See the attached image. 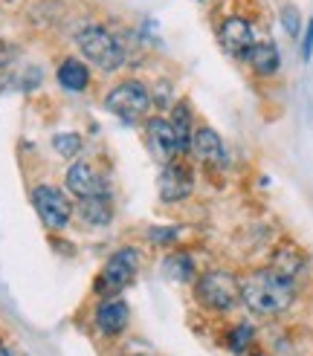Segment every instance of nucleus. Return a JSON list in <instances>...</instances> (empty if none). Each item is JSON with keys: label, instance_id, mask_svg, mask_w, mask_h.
<instances>
[{"label": "nucleus", "instance_id": "f8f14e48", "mask_svg": "<svg viewBox=\"0 0 313 356\" xmlns=\"http://www.w3.org/2000/svg\"><path fill=\"white\" fill-rule=\"evenodd\" d=\"M96 327L102 336H108V339H113V336H119L122 330L128 327V305L122 298H108L102 301L99 310H96Z\"/></svg>", "mask_w": 313, "mask_h": 356}, {"label": "nucleus", "instance_id": "5701e85b", "mask_svg": "<svg viewBox=\"0 0 313 356\" xmlns=\"http://www.w3.org/2000/svg\"><path fill=\"white\" fill-rule=\"evenodd\" d=\"M313 56V21H307L305 26V41H302V58L307 61Z\"/></svg>", "mask_w": 313, "mask_h": 356}, {"label": "nucleus", "instance_id": "1a4fd4ad", "mask_svg": "<svg viewBox=\"0 0 313 356\" xmlns=\"http://www.w3.org/2000/svg\"><path fill=\"white\" fill-rule=\"evenodd\" d=\"M188 151L195 154L198 163H203L209 168H220L226 163V148L212 128H195L191 142H188Z\"/></svg>", "mask_w": 313, "mask_h": 356}, {"label": "nucleus", "instance_id": "6ab92c4d", "mask_svg": "<svg viewBox=\"0 0 313 356\" xmlns=\"http://www.w3.org/2000/svg\"><path fill=\"white\" fill-rule=\"evenodd\" d=\"M252 339H255V330H252V325H238V327H232V333H230V348L235 350V353H243L250 345H252Z\"/></svg>", "mask_w": 313, "mask_h": 356}, {"label": "nucleus", "instance_id": "423d86ee", "mask_svg": "<svg viewBox=\"0 0 313 356\" xmlns=\"http://www.w3.org/2000/svg\"><path fill=\"white\" fill-rule=\"evenodd\" d=\"M32 203L49 229H64L70 223V218H73V203H70V197L56 186H38L32 191Z\"/></svg>", "mask_w": 313, "mask_h": 356}, {"label": "nucleus", "instance_id": "ddd939ff", "mask_svg": "<svg viewBox=\"0 0 313 356\" xmlns=\"http://www.w3.org/2000/svg\"><path fill=\"white\" fill-rule=\"evenodd\" d=\"M247 61L258 76H273L282 64V56H278V47L273 41H255V47L247 52Z\"/></svg>", "mask_w": 313, "mask_h": 356}, {"label": "nucleus", "instance_id": "f03ea898", "mask_svg": "<svg viewBox=\"0 0 313 356\" xmlns=\"http://www.w3.org/2000/svg\"><path fill=\"white\" fill-rule=\"evenodd\" d=\"M79 49L84 58H90L99 70H119L125 64V47L111 29L104 26H84L79 32Z\"/></svg>", "mask_w": 313, "mask_h": 356}, {"label": "nucleus", "instance_id": "9d476101", "mask_svg": "<svg viewBox=\"0 0 313 356\" xmlns=\"http://www.w3.org/2000/svg\"><path fill=\"white\" fill-rule=\"evenodd\" d=\"M191 171H188V165H183V163H168V165H163V174H160V197L166 200V203H180V200H186L188 194H191Z\"/></svg>", "mask_w": 313, "mask_h": 356}, {"label": "nucleus", "instance_id": "393cba45", "mask_svg": "<svg viewBox=\"0 0 313 356\" xmlns=\"http://www.w3.org/2000/svg\"><path fill=\"white\" fill-rule=\"evenodd\" d=\"M252 356H267V353H252Z\"/></svg>", "mask_w": 313, "mask_h": 356}, {"label": "nucleus", "instance_id": "412c9836", "mask_svg": "<svg viewBox=\"0 0 313 356\" xmlns=\"http://www.w3.org/2000/svg\"><path fill=\"white\" fill-rule=\"evenodd\" d=\"M282 26H284V32L290 35V38H296V35H299L302 24H299V12H296L293 6H284V9H282Z\"/></svg>", "mask_w": 313, "mask_h": 356}, {"label": "nucleus", "instance_id": "0eeeda50", "mask_svg": "<svg viewBox=\"0 0 313 356\" xmlns=\"http://www.w3.org/2000/svg\"><path fill=\"white\" fill-rule=\"evenodd\" d=\"M145 142H148V151L156 163H174V159L180 156V145H177V134H174L171 122L163 119V116H154L148 119L145 124Z\"/></svg>", "mask_w": 313, "mask_h": 356}, {"label": "nucleus", "instance_id": "39448f33", "mask_svg": "<svg viewBox=\"0 0 313 356\" xmlns=\"http://www.w3.org/2000/svg\"><path fill=\"white\" fill-rule=\"evenodd\" d=\"M136 270H139V252L136 249H119L108 258L104 270L96 281V293L99 296H116L128 287V284L136 278Z\"/></svg>", "mask_w": 313, "mask_h": 356}, {"label": "nucleus", "instance_id": "b1692460", "mask_svg": "<svg viewBox=\"0 0 313 356\" xmlns=\"http://www.w3.org/2000/svg\"><path fill=\"white\" fill-rule=\"evenodd\" d=\"M0 356H12V350H9V348H3V345H0Z\"/></svg>", "mask_w": 313, "mask_h": 356}, {"label": "nucleus", "instance_id": "20e7f679", "mask_svg": "<svg viewBox=\"0 0 313 356\" xmlns=\"http://www.w3.org/2000/svg\"><path fill=\"white\" fill-rule=\"evenodd\" d=\"M104 108H108L113 116H119L125 124H134V122H139L148 113L151 93H148V87L143 81H122L108 93Z\"/></svg>", "mask_w": 313, "mask_h": 356}, {"label": "nucleus", "instance_id": "7ed1b4c3", "mask_svg": "<svg viewBox=\"0 0 313 356\" xmlns=\"http://www.w3.org/2000/svg\"><path fill=\"white\" fill-rule=\"evenodd\" d=\"M195 296H198V301L206 310L226 313L241 301V281L232 273H226V270H212V273L200 275Z\"/></svg>", "mask_w": 313, "mask_h": 356}, {"label": "nucleus", "instance_id": "9b49d317", "mask_svg": "<svg viewBox=\"0 0 313 356\" xmlns=\"http://www.w3.org/2000/svg\"><path fill=\"white\" fill-rule=\"evenodd\" d=\"M67 188L73 191L79 200H90V197L108 194L104 180L93 171V165H87V163H73L67 168Z\"/></svg>", "mask_w": 313, "mask_h": 356}, {"label": "nucleus", "instance_id": "f257e3e1", "mask_svg": "<svg viewBox=\"0 0 313 356\" xmlns=\"http://www.w3.org/2000/svg\"><path fill=\"white\" fill-rule=\"evenodd\" d=\"M296 298V284L284 275H278L273 266L255 270L241 284V301L255 316H278L284 313Z\"/></svg>", "mask_w": 313, "mask_h": 356}, {"label": "nucleus", "instance_id": "dca6fc26", "mask_svg": "<svg viewBox=\"0 0 313 356\" xmlns=\"http://www.w3.org/2000/svg\"><path fill=\"white\" fill-rule=\"evenodd\" d=\"M171 128L174 134H177V145H180V154L188 151V142H191V111H188V104L186 102H177L174 104V113H171Z\"/></svg>", "mask_w": 313, "mask_h": 356}, {"label": "nucleus", "instance_id": "2eb2a0df", "mask_svg": "<svg viewBox=\"0 0 313 356\" xmlns=\"http://www.w3.org/2000/svg\"><path fill=\"white\" fill-rule=\"evenodd\" d=\"M79 211L87 223L93 226H108L111 218H113V209H111V200L108 194H102V197H90V200H81L79 203Z\"/></svg>", "mask_w": 313, "mask_h": 356}, {"label": "nucleus", "instance_id": "4be33fe9", "mask_svg": "<svg viewBox=\"0 0 313 356\" xmlns=\"http://www.w3.org/2000/svg\"><path fill=\"white\" fill-rule=\"evenodd\" d=\"M148 238H151L154 243L166 246V243H171L174 238H177V229H174V226H168V229H151V232H148Z\"/></svg>", "mask_w": 313, "mask_h": 356}, {"label": "nucleus", "instance_id": "aec40b11", "mask_svg": "<svg viewBox=\"0 0 313 356\" xmlns=\"http://www.w3.org/2000/svg\"><path fill=\"white\" fill-rule=\"evenodd\" d=\"M52 148L61 156H76L81 151V136L79 134H56L52 136Z\"/></svg>", "mask_w": 313, "mask_h": 356}, {"label": "nucleus", "instance_id": "f3484780", "mask_svg": "<svg viewBox=\"0 0 313 356\" xmlns=\"http://www.w3.org/2000/svg\"><path fill=\"white\" fill-rule=\"evenodd\" d=\"M302 255H299V249H293V246H284V249H278L275 258H273V270L278 275H284V278H296L302 273Z\"/></svg>", "mask_w": 313, "mask_h": 356}, {"label": "nucleus", "instance_id": "6e6552de", "mask_svg": "<svg viewBox=\"0 0 313 356\" xmlns=\"http://www.w3.org/2000/svg\"><path fill=\"white\" fill-rule=\"evenodd\" d=\"M220 47L235 58H247V52L255 47V29L243 17H226L220 24Z\"/></svg>", "mask_w": 313, "mask_h": 356}, {"label": "nucleus", "instance_id": "4468645a", "mask_svg": "<svg viewBox=\"0 0 313 356\" xmlns=\"http://www.w3.org/2000/svg\"><path fill=\"white\" fill-rule=\"evenodd\" d=\"M56 79H58V84L64 87V90L81 93L84 87L90 84V70H87V64L79 61V58H67V61H61Z\"/></svg>", "mask_w": 313, "mask_h": 356}, {"label": "nucleus", "instance_id": "a211bd4d", "mask_svg": "<svg viewBox=\"0 0 313 356\" xmlns=\"http://www.w3.org/2000/svg\"><path fill=\"white\" fill-rule=\"evenodd\" d=\"M166 275L174 278V281H188L191 275H195V261H191V255L186 252H174L166 258Z\"/></svg>", "mask_w": 313, "mask_h": 356}]
</instances>
